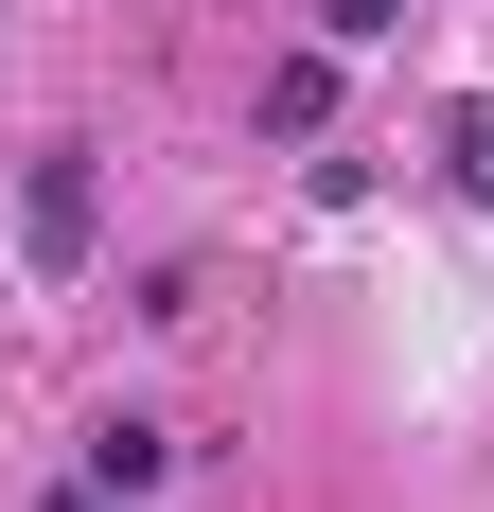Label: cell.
Returning a JSON list of instances; mask_svg holds the SVG:
<instances>
[{
    "label": "cell",
    "mask_w": 494,
    "mask_h": 512,
    "mask_svg": "<svg viewBox=\"0 0 494 512\" xmlns=\"http://www.w3.org/2000/svg\"><path fill=\"white\" fill-rule=\"evenodd\" d=\"M89 230H106L89 142H36V159H18V265H36V283H71V265H89Z\"/></svg>",
    "instance_id": "obj_1"
},
{
    "label": "cell",
    "mask_w": 494,
    "mask_h": 512,
    "mask_svg": "<svg viewBox=\"0 0 494 512\" xmlns=\"http://www.w3.org/2000/svg\"><path fill=\"white\" fill-rule=\"evenodd\" d=\"M89 477H106V495H124V512H142L159 477H177V424H89Z\"/></svg>",
    "instance_id": "obj_2"
},
{
    "label": "cell",
    "mask_w": 494,
    "mask_h": 512,
    "mask_svg": "<svg viewBox=\"0 0 494 512\" xmlns=\"http://www.w3.org/2000/svg\"><path fill=\"white\" fill-rule=\"evenodd\" d=\"M318 106H336V36H318V53H283V71H265V142H318Z\"/></svg>",
    "instance_id": "obj_3"
},
{
    "label": "cell",
    "mask_w": 494,
    "mask_h": 512,
    "mask_svg": "<svg viewBox=\"0 0 494 512\" xmlns=\"http://www.w3.org/2000/svg\"><path fill=\"white\" fill-rule=\"evenodd\" d=\"M442 177L494 212V89H459V106H442Z\"/></svg>",
    "instance_id": "obj_4"
},
{
    "label": "cell",
    "mask_w": 494,
    "mask_h": 512,
    "mask_svg": "<svg viewBox=\"0 0 494 512\" xmlns=\"http://www.w3.org/2000/svg\"><path fill=\"white\" fill-rule=\"evenodd\" d=\"M389 18H406V0H318V36H336V53H371Z\"/></svg>",
    "instance_id": "obj_5"
},
{
    "label": "cell",
    "mask_w": 494,
    "mask_h": 512,
    "mask_svg": "<svg viewBox=\"0 0 494 512\" xmlns=\"http://www.w3.org/2000/svg\"><path fill=\"white\" fill-rule=\"evenodd\" d=\"M53 512H124V495H106V477H71V495H53Z\"/></svg>",
    "instance_id": "obj_6"
}]
</instances>
